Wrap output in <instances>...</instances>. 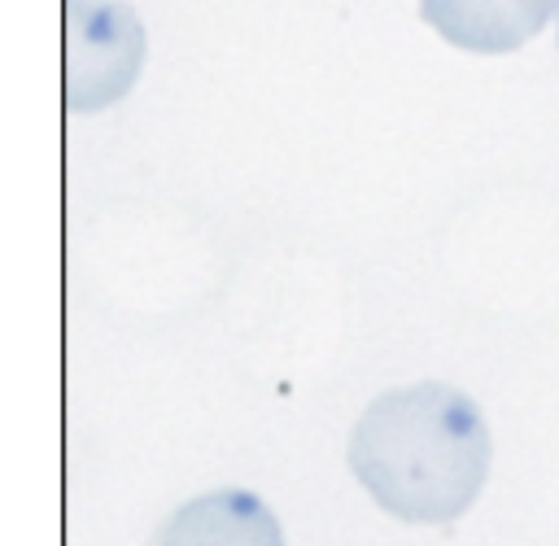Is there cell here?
I'll return each mask as SVG.
<instances>
[{"instance_id": "obj_1", "label": "cell", "mask_w": 559, "mask_h": 546, "mask_svg": "<svg viewBox=\"0 0 559 546\" xmlns=\"http://www.w3.org/2000/svg\"><path fill=\"white\" fill-rule=\"evenodd\" d=\"M493 437L480 406L441 380L380 393L354 424L349 467L397 520L450 524L485 489Z\"/></svg>"}, {"instance_id": "obj_2", "label": "cell", "mask_w": 559, "mask_h": 546, "mask_svg": "<svg viewBox=\"0 0 559 546\" xmlns=\"http://www.w3.org/2000/svg\"><path fill=\"white\" fill-rule=\"evenodd\" d=\"M153 546H284V533L262 498L245 489H214L166 515Z\"/></svg>"}]
</instances>
